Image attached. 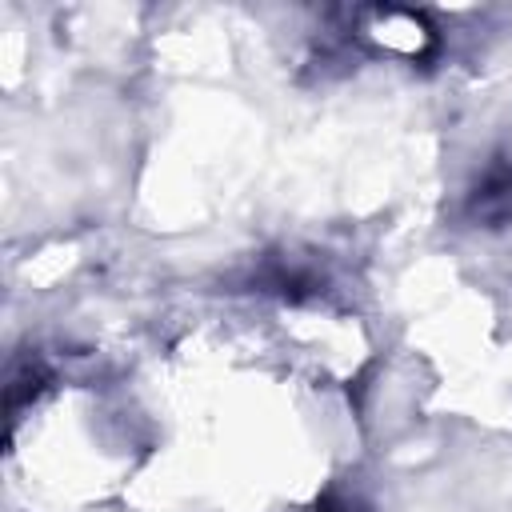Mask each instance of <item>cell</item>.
I'll return each instance as SVG.
<instances>
[{
  "label": "cell",
  "mask_w": 512,
  "mask_h": 512,
  "mask_svg": "<svg viewBox=\"0 0 512 512\" xmlns=\"http://www.w3.org/2000/svg\"><path fill=\"white\" fill-rule=\"evenodd\" d=\"M320 512H344V508H332V504H324V508H320Z\"/></svg>",
  "instance_id": "2"
},
{
  "label": "cell",
  "mask_w": 512,
  "mask_h": 512,
  "mask_svg": "<svg viewBox=\"0 0 512 512\" xmlns=\"http://www.w3.org/2000/svg\"><path fill=\"white\" fill-rule=\"evenodd\" d=\"M468 216L488 228L512 220V156H496L484 164V172L468 192Z\"/></svg>",
  "instance_id": "1"
}]
</instances>
